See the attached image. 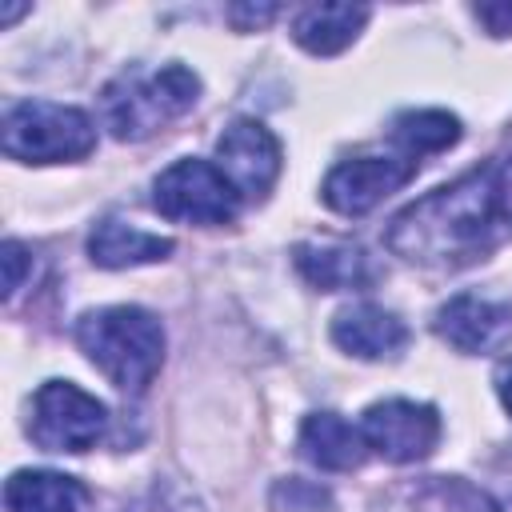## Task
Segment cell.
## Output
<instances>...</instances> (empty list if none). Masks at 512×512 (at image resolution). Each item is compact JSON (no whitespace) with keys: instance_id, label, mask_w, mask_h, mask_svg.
Here are the masks:
<instances>
[{"instance_id":"1","label":"cell","mask_w":512,"mask_h":512,"mask_svg":"<svg viewBox=\"0 0 512 512\" xmlns=\"http://www.w3.org/2000/svg\"><path fill=\"white\" fill-rule=\"evenodd\" d=\"M388 248L424 268H460L484 260L512 240V156L488 160L460 180L408 204L392 228Z\"/></svg>"},{"instance_id":"2","label":"cell","mask_w":512,"mask_h":512,"mask_svg":"<svg viewBox=\"0 0 512 512\" xmlns=\"http://www.w3.org/2000/svg\"><path fill=\"white\" fill-rule=\"evenodd\" d=\"M76 344L120 392L140 396L164 364V324L136 304L92 308L76 320Z\"/></svg>"},{"instance_id":"3","label":"cell","mask_w":512,"mask_h":512,"mask_svg":"<svg viewBox=\"0 0 512 512\" xmlns=\"http://www.w3.org/2000/svg\"><path fill=\"white\" fill-rule=\"evenodd\" d=\"M200 100V76L188 64H164L156 72L132 64L100 92V116L104 128L116 140H144Z\"/></svg>"},{"instance_id":"4","label":"cell","mask_w":512,"mask_h":512,"mask_svg":"<svg viewBox=\"0 0 512 512\" xmlns=\"http://www.w3.org/2000/svg\"><path fill=\"white\" fill-rule=\"evenodd\" d=\"M0 144L20 164H64L84 160L96 148V124L88 112L52 100H16L4 108Z\"/></svg>"},{"instance_id":"5","label":"cell","mask_w":512,"mask_h":512,"mask_svg":"<svg viewBox=\"0 0 512 512\" xmlns=\"http://www.w3.org/2000/svg\"><path fill=\"white\" fill-rule=\"evenodd\" d=\"M152 204L160 216L168 220H180V224H200V228H212V224H232L236 212H240V192L232 188V180L208 164V160H176L168 164L156 184H152Z\"/></svg>"},{"instance_id":"6","label":"cell","mask_w":512,"mask_h":512,"mask_svg":"<svg viewBox=\"0 0 512 512\" xmlns=\"http://www.w3.org/2000/svg\"><path fill=\"white\" fill-rule=\"evenodd\" d=\"M108 428V408L72 380H48L32 396L28 436L44 452H88Z\"/></svg>"},{"instance_id":"7","label":"cell","mask_w":512,"mask_h":512,"mask_svg":"<svg viewBox=\"0 0 512 512\" xmlns=\"http://www.w3.org/2000/svg\"><path fill=\"white\" fill-rule=\"evenodd\" d=\"M360 432L368 452H376L380 460L416 464L432 456V448L440 444V412L432 404L392 396V400H376L360 416Z\"/></svg>"},{"instance_id":"8","label":"cell","mask_w":512,"mask_h":512,"mask_svg":"<svg viewBox=\"0 0 512 512\" xmlns=\"http://www.w3.org/2000/svg\"><path fill=\"white\" fill-rule=\"evenodd\" d=\"M412 176H416V160L408 156H352L324 176L320 196L340 216H364L380 200L400 192Z\"/></svg>"},{"instance_id":"9","label":"cell","mask_w":512,"mask_h":512,"mask_svg":"<svg viewBox=\"0 0 512 512\" xmlns=\"http://www.w3.org/2000/svg\"><path fill=\"white\" fill-rule=\"evenodd\" d=\"M280 140L260 120H232L216 140V168L232 180L240 200H264L280 176Z\"/></svg>"},{"instance_id":"10","label":"cell","mask_w":512,"mask_h":512,"mask_svg":"<svg viewBox=\"0 0 512 512\" xmlns=\"http://www.w3.org/2000/svg\"><path fill=\"white\" fill-rule=\"evenodd\" d=\"M432 328L456 352L480 356V352H496V348L508 344V336H512V308L492 300V296H480V292H460L448 304H440Z\"/></svg>"},{"instance_id":"11","label":"cell","mask_w":512,"mask_h":512,"mask_svg":"<svg viewBox=\"0 0 512 512\" xmlns=\"http://www.w3.org/2000/svg\"><path fill=\"white\" fill-rule=\"evenodd\" d=\"M332 344L356 360H396L408 348V324L380 304H348L332 316Z\"/></svg>"},{"instance_id":"12","label":"cell","mask_w":512,"mask_h":512,"mask_svg":"<svg viewBox=\"0 0 512 512\" xmlns=\"http://www.w3.org/2000/svg\"><path fill=\"white\" fill-rule=\"evenodd\" d=\"M292 264L320 292L368 288L376 280L372 256L360 244H348V240H304V244L292 248Z\"/></svg>"},{"instance_id":"13","label":"cell","mask_w":512,"mask_h":512,"mask_svg":"<svg viewBox=\"0 0 512 512\" xmlns=\"http://www.w3.org/2000/svg\"><path fill=\"white\" fill-rule=\"evenodd\" d=\"M300 452L324 472H352L364 464L368 444L360 424H348L340 412H308L300 424Z\"/></svg>"},{"instance_id":"14","label":"cell","mask_w":512,"mask_h":512,"mask_svg":"<svg viewBox=\"0 0 512 512\" xmlns=\"http://www.w3.org/2000/svg\"><path fill=\"white\" fill-rule=\"evenodd\" d=\"M172 236L160 232H144L120 216H104L92 232H88V256L100 268H136V264H156L164 256H172Z\"/></svg>"},{"instance_id":"15","label":"cell","mask_w":512,"mask_h":512,"mask_svg":"<svg viewBox=\"0 0 512 512\" xmlns=\"http://www.w3.org/2000/svg\"><path fill=\"white\" fill-rule=\"evenodd\" d=\"M364 24V4H308L292 16V40L312 56H336L360 36Z\"/></svg>"},{"instance_id":"16","label":"cell","mask_w":512,"mask_h":512,"mask_svg":"<svg viewBox=\"0 0 512 512\" xmlns=\"http://www.w3.org/2000/svg\"><path fill=\"white\" fill-rule=\"evenodd\" d=\"M8 512H80L88 504V488L76 476L48 468H20L4 484Z\"/></svg>"},{"instance_id":"17","label":"cell","mask_w":512,"mask_h":512,"mask_svg":"<svg viewBox=\"0 0 512 512\" xmlns=\"http://www.w3.org/2000/svg\"><path fill=\"white\" fill-rule=\"evenodd\" d=\"M392 140L404 148L408 160L432 156V152H444L460 140V120L444 108H412V112H400L392 120Z\"/></svg>"},{"instance_id":"18","label":"cell","mask_w":512,"mask_h":512,"mask_svg":"<svg viewBox=\"0 0 512 512\" xmlns=\"http://www.w3.org/2000/svg\"><path fill=\"white\" fill-rule=\"evenodd\" d=\"M412 512H500V504L460 476H428L412 488Z\"/></svg>"},{"instance_id":"19","label":"cell","mask_w":512,"mask_h":512,"mask_svg":"<svg viewBox=\"0 0 512 512\" xmlns=\"http://www.w3.org/2000/svg\"><path fill=\"white\" fill-rule=\"evenodd\" d=\"M272 504L280 512H332V496L312 484V480H300V476H288L272 488Z\"/></svg>"},{"instance_id":"20","label":"cell","mask_w":512,"mask_h":512,"mask_svg":"<svg viewBox=\"0 0 512 512\" xmlns=\"http://www.w3.org/2000/svg\"><path fill=\"white\" fill-rule=\"evenodd\" d=\"M28 248L20 240H4V300H12L24 288V264H28Z\"/></svg>"},{"instance_id":"21","label":"cell","mask_w":512,"mask_h":512,"mask_svg":"<svg viewBox=\"0 0 512 512\" xmlns=\"http://www.w3.org/2000/svg\"><path fill=\"white\" fill-rule=\"evenodd\" d=\"M280 8L276 4H232L228 8V20L240 28V32H252V28H264Z\"/></svg>"},{"instance_id":"22","label":"cell","mask_w":512,"mask_h":512,"mask_svg":"<svg viewBox=\"0 0 512 512\" xmlns=\"http://www.w3.org/2000/svg\"><path fill=\"white\" fill-rule=\"evenodd\" d=\"M472 16H476L492 36H512V4H476Z\"/></svg>"},{"instance_id":"23","label":"cell","mask_w":512,"mask_h":512,"mask_svg":"<svg viewBox=\"0 0 512 512\" xmlns=\"http://www.w3.org/2000/svg\"><path fill=\"white\" fill-rule=\"evenodd\" d=\"M496 396H500L504 412L512 416V356L500 360V368H496Z\"/></svg>"},{"instance_id":"24","label":"cell","mask_w":512,"mask_h":512,"mask_svg":"<svg viewBox=\"0 0 512 512\" xmlns=\"http://www.w3.org/2000/svg\"><path fill=\"white\" fill-rule=\"evenodd\" d=\"M20 12H24V4H8V8L0 12V24H12V20L20 16Z\"/></svg>"}]
</instances>
